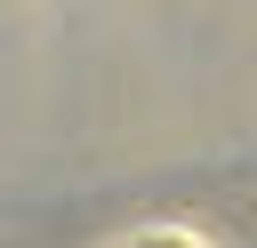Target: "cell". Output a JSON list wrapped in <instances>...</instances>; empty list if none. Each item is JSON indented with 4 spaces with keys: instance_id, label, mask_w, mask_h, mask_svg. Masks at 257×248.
Here are the masks:
<instances>
[{
    "instance_id": "obj_1",
    "label": "cell",
    "mask_w": 257,
    "mask_h": 248,
    "mask_svg": "<svg viewBox=\"0 0 257 248\" xmlns=\"http://www.w3.org/2000/svg\"><path fill=\"white\" fill-rule=\"evenodd\" d=\"M128 248H201V240H193V232H137Z\"/></svg>"
}]
</instances>
